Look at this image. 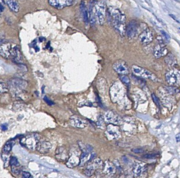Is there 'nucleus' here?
<instances>
[{"label":"nucleus","mask_w":180,"mask_h":178,"mask_svg":"<svg viewBox=\"0 0 180 178\" xmlns=\"http://www.w3.org/2000/svg\"><path fill=\"white\" fill-rule=\"evenodd\" d=\"M161 33L162 34L163 36H164V38L165 39L166 41L169 42L170 40V37L169 36L168 34H167L166 32L164 31L163 30L161 31Z\"/></svg>","instance_id":"obj_33"},{"label":"nucleus","mask_w":180,"mask_h":178,"mask_svg":"<svg viewBox=\"0 0 180 178\" xmlns=\"http://www.w3.org/2000/svg\"><path fill=\"white\" fill-rule=\"evenodd\" d=\"M108 11L114 28L121 36H124L126 33V17L125 15L119 9L114 7H109Z\"/></svg>","instance_id":"obj_1"},{"label":"nucleus","mask_w":180,"mask_h":178,"mask_svg":"<svg viewBox=\"0 0 180 178\" xmlns=\"http://www.w3.org/2000/svg\"><path fill=\"white\" fill-rule=\"evenodd\" d=\"M132 151L135 153L139 154V153H142L143 152H144V151L141 148H135V149H132Z\"/></svg>","instance_id":"obj_36"},{"label":"nucleus","mask_w":180,"mask_h":178,"mask_svg":"<svg viewBox=\"0 0 180 178\" xmlns=\"http://www.w3.org/2000/svg\"><path fill=\"white\" fill-rule=\"evenodd\" d=\"M165 62L170 67H173L177 64L176 58L172 53H167L165 58Z\"/></svg>","instance_id":"obj_23"},{"label":"nucleus","mask_w":180,"mask_h":178,"mask_svg":"<svg viewBox=\"0 0 180 178\" xmlns=\"http://www.w3.org/2000/svg\"><path fill=\"white\" fill-rule=\"evenodd\" d=\"M168 53V50L163 41H160L159 44L154 49V56L157 59L165 56Z\"/></svg>","instance_id":"obj_10"},{"label":"nucleus","mask_w":180,"mask_h":178,"mask_svg":"<svg viewBox=\"0 0 180 178\" xmlns=\"http://www.w3.org/2000/svg\"><path fill=\"white\" fill-rule=\"evenodd\" d=\"M7 4L12 12L17 13L20 10L19 4L16 0H7Z\"/></svg>","instance_id":"obj_25"},{"label":"nucleus","mask_w":180,"mask_h":178,"mask_svg":"<svg viewBox=\"0 0 180 178\" xmlns=\"http://www.w3.org/2000/svg\"><path fill=\"white\" fill-rule=\"evenodd\" d=\"M39 141V135L37 134H32L22 137L20 140V143L23 147L34 151L36 150V145Z\"/></svg>","instance_id":"obj_2"},{"label":"nucleus","mask_w":180,"mask_h":178,"mask_svg":"<svg viewBox=\"0 0 180 178\" xmlns=\"http://www.w3.org/2000/svg\"><path fill=\"white\" fill-rule=\"evenodd\" d=\"M80 10L85 24H88L89 22V15L84 2H82L80 4Z\"/></svg>","instance_id":"obj_26"},{"label":"nucleus","mask_w":180,"mask_h":178,"mask_svg":"<svg viewBox=\"0 0 180 178\" xmlns=\"http://www.w3.org/2000/svg\"><path fill=\"white\" fill-rule=\"evenodd\" d=\"M89 152H82L80 157V166H84L89 160Z\"/></svg>","instance_id":"obj_27"},{"label":"nucleus","mask_w":180,"mask_h":178,"mask_svg":"<svg viewBox=\"0 0 180 178\" xmlns=\"http://www.w3.org/2000/svg\"><path fill=\"white\" fill-rule=\"evenodd\" d=\"M143 157L144 158H146V159H153L155 158L156 155H155V154H146Z\"/></svg>","instance_id":"obj_37"},{"label":"nucleus","mask_w":180,"mask_h":178,"mask_svg":"<svg viewBox=\"0 0 180 178\" xmlns=\"http://www.w3.org/2000/svg\"><path fill=\"white\" fill-rule=\"evenodd\" d=\"M152 98L153 99L154 102L155 103L156 105L160 107V102L159 98L156 96L155 94H152Z\"/></svg>","instance_id":"obj_32"},{"label":"nucleus","mask_w":180,"mask_h":178,"mask_svg":"<svg viewBox=\"0 0 180 178\" xmlns=\"http://www.w3.org/2000/svg\"><path fill=\"white\" fill-rule=\"evenodd\" d=\"M52 145L50 142L47 141H39L37 145L36 150L42 154H46L50 150Z\"/></svg>","instance_id":"obj_20"},{"label":"nucleus","mask_w":180,"mask_h":178,"mask_svg":"<svg viewBox=\"0 0 180 178\" xmlns=\"http://www.w3.org/2000/svg\"><path fill=\"white\" fill-rule=\"evenodd\" d=\"M55 157L58 161L63 162L67 161L69 158V154L65 147H60L56 150Z\"/></svg>","instance_id":"obj_19"},{"label":"nucleus","mask_w":180,"mask_h":178,"mask_svg":"<svg viewBox=\"0 0 180 178\" xmlns=\"http://www.w3.org/2000/svg\"><path fill=\"white\" fill-rule=\"evenodd\" d=\"M121 81L124 82L125 84L128 85L130 84V80L129 78L126 75H121L120 77Z\"/></svg>","instance_id":"obj_31"},{"label":"nucleus","mask_w":180,"mask_h":178,"mask_svg":"<svg viewBox=\"0 0 180 178\" xmlns=\"http://www.w3.org/2000/svg\"><path fill=\"white\" fill-rule=\"evenodd\" d=\"M7 91V87L3 82L0 80V94L4 93Z\"/></svg>","instance_id":"obj_30"},{"label":"nucleus","mask_w":180,"mask_h":178,"mask_svg":"<svg viewBox=\"0 0 180 178\" xmlns=\"http://www.w3.org/2000/svg\"><path fill=\"white\" fill-rule=\"evenodd\" d=\"M106 135L108 139H117L120 137V131L117 126L113 124L109 125L106 131Z\"/></svg>","instance_id":"obj_16"},{"label":"nucleus","mask_w":180,"mask_h":178,"mask_svg":"<svg viewBox=\"0 0 180 178\" xmlns=\"http://www.w3.org/2000/svg\"><path fill=\"white\" fill-rule=\"evenodd\" d=\"M165 90H166L169 93V94H176L179 93V90L176 87H166Z\"/></svg>","instance_id":"obj_29"},{"label":"nucleus","mask_w":180,"mask_h":178,"mask_svg":"<svg viewBox=\"0 0 180 178\" xmlns=\"http://www.w3.org/2000/svg\"><path fill=\"white\" fill-rule=\"evenodd\" d=\"M105 120L107 123L113 125H120L122 122V120L117 114L112 111H108L105 116Z\"/></svg>","instance_id":"obj_13"},{"label":"nucleus","mask_w":180,"mask_h":178,"mask_svg":"<svg viewBox=\"0 0 180 178\" xmlns=\"http://www.w3.org/2000/svg\"><path fill=\"white\" fill-rule=\"evenodd\" d=\"M12 146H13V143L12 142L10 141L7 142L3 149V154H9L12 150Z\"/></svg>","instance_id":"obj_28"},{"label":"nucleus","mask_w":180,"mask_h":178,"mask_svg":"<svg viewBox=\"0 0 180 178\" xmlns=\"http://www.w3.org/2000/svg\"><path fill=\"white\" fill-rule=\"evenodd\" d=\"M44 101H46V103L48 104L49 105H50V106H52V105H53L54 103H53V101H51L50 99L48 98L47 96H44Z\"/></svg>","instance_id":"obj_34"},{"label":"nucleus","mask_w":180,"mask_h":178,"mask_svg":"<svg viewBox=\"0 0 180 178\" xmlns=\"http://www.w3.org/2000/svg\"><path fill=\"white\" fill-rule=\"evenodd\" d=\"M88 162V164L85 170L84 174L88 177L93 176L96 170H100L103 168V162L99 158H95Z\"/></svg>","instance_id":"obj_5"},{"label":"nucleus","mask_w":180,"mask_h":178,"mask_svg":"<svg viewBox=\"0 0 180 178\" xmlns=\"http://www.w3.org/2000/svg\"><path fill=\"white\" fill-rule=\"evenodd\" d=\"M70 122L72 126L79 128H85L88 124L86 120L76 116H71L70 118Z\"/></svg>","instance_id":"obj_18"},{"label":"nucleus","mask_w":180,"mask_h":178,"mask_svg":"<svg viewBox=\"0 0 180 178\" xmlns=\"http://www.w3.org/2000/svg\"><path fill=\"white\" fill-rule=\"evenodd\" d=\"M4 10V7H3V5L0 3V11H3Z\"/></svg>","instance_id":"obj_39"},{"label":"nucleus","mask_w":180,"mask_h":178,"mask_svg":"<svg viewBox=\"0 0 180 178\" xmlns=\"http://www.w3.org/2000/svg\"><path fill=\"white\" fill-rule=\"evenodd\" d=\"M139 40L143 44L147 45L151 43L153 40V34L151 30L147 28L139 36Z\"/></svg>","instance_id":"obj_9"},{"label":"nucleus","mask_w":180,"mask_h":178,"mask_svg":"<svg viewBox=\"0 0 180 178\" xmlns=\"http://www.w3.org/2000/svg\"><path fill=\"white\" fill-rule=\"evenodd\" d=\"M80 157L77 151H73L69 155V158L66 162V166L69 168H73L79 164Z\"/></svg>","instance_id":"obj_14"},{"label":"nucleus","mask_w":180,"mask_h":178,"mask_svg":"<svg viewBox=\"0 0 180 178\" xmlns=\"http://www.w3.org/2000/svg\"><path fill=\"white\" fill-rule=\"evenodd\" d=\"M11 55H12L15 62L17 63H21L22 61V56L19 48L17 46H15L11 48Z\"/></svg>","instance_id":"obj_22"},{"label":"nucleus","mask_w":180,"mask_h":178,"mask_svg":"<svg viewBox=\"0 0 180 178\" xmlns=\"http://www.w3.org/2000/svg\"><path fill=\"white\" fill-rule=\"evenodd\" d=\"M11 47L9 43H3L0 44V55L3 58H9L11 55Z\"/></svg>","instance_id":"obj_21"},{"label":"nucleus","mask_w":180,"mask_h":178,"mask_svg":"<svg viewBox=\"0 0 180 178\" xmlns=\"http://www.w3.org/2000/svg\"><path fill=\"white\" fill-rule=\"evenodd\" d=\"M132 70L133 74L137 76L149 79L153 82H157L158 80V78L156 75L144 68L141 67L137 65H133Z\"/></svg>","instance_id":"obj_3"},{"label":"nucleus","mask_w":180,"mask_h":178,"mask_svg":"<svg viewBox=\"0 0 180 178\" xmlns=\"http://www.w3.org/2000/svg\"><path fill=\"white\" fill-rule=\"evenodd\" d=\"M114 70L119 74L122 75H126L129 73V68L127 63L124 61L119 60L116 61L113 65Z\"/></svg>","instance_id":"obj_8"},{"label":"nucleus","mask_w":180,"mask_h":178,"mask_svg":"<svg viewBox=\"0 0 180 178\" xmlns=\"http://www.w3.org/2000/svg\"><path fill=\"white\" fill-rule=\"evenodd\" d=\"M73 0H48L49 4L51 7L57 9H62L71 5Z\"/></svg>","instance_id":"obj_12"},{"label":"nucleus","mask_w":180,"mask_h":178,"mask_svg":"<svg viewBox=\"0 0 180 178\" xmlns=\"http://www.w3.org/2000/svg\"><path fill=\"white\" fill-rule=\"evenodd\" d=\"M2 128L3 130L4 131V130H7V126H5V125H4L2 126Z\"/></svg>","instance_id":"obj_40"},{"label":"nucleus","mask_w":180,"mask_h":178,"mask_svg":"<svg viewBox=\"0 0 180 178\" xmlns=\"http://www.w3.org/2000/svg\"><path fill=\"white\" fill-rule=\"evenodd\" d=\"M175 138H176V141H177V142H180V134H179H179H178L177 135H176V137H175Z\"/></svg>","instance_id":"obj_38"},{"label":"nucleus","mask_w":180,"mask_h":178,"mask_svg":"<svg viewBox=\"0 0 180 178\" xmlns=\"http://www.w3.org/2000/svg\"><path fill=\"white\" fill-rule=\"evenodd\" d=\"M138 24L135 20L130 21L127 26H126V33L128 38L132 40L135 38L138 34Z\"/></svg>","instance_id":"obj_7"},{"label":"nucleus","mask_w":180,"mask_h":178,"mask_svg":"<svg viewBox=\"0 0 180 178\" xmlns=\"http://www.w3.org/2000/svg\"><path fill=\"white\" fill-rule=\"evenodd\" d=\"M102 170L105 174L109 177H113L116 173L117 169L113 162L109 160H106L103 163Z\"/></svg>","instance_id":"obj_11"},{"label":"nucleus","mask_w":180,"mask_h":178,"mask_svg":"<svg viewBox=\"0 0 180 178\" xmlns=\"http://www.w3.org/2000/svg\"><path fill=\"white\" fill-rule=\"evenodd\" d=\"M10 164L11 166L12 171L13 173L19 174L20 172L19 162L15 157H12L10 160Z\"/></svg>","instance_id":"obj_24"},{"label":"nucleus","mask_w":180,"mask_h":178,"mask_svg":"<svg viewBox=\"0 0 180 178\" xmlns=\"http://www.w3.org/2000/svg\"><path fill=\"white\" fill-rule=\"evenodd\" d=\"M146 164L141 162H138L135 163L133 168V173L136 177L142 176L145 172H146Z\"/></svg>","instance_id":"obj_17"},{"label":"nucleus","mask_w":180,"mask_h":178,"mask_svg":"<svg viewBox=\"0 0 180 178\" xmlns=\"http://www.w3.org/2000/svg\"><path fill=\"white\" fill-rule=\"evenodd\" d=\"M94 11L95 16L97 17L99 23L103 25L105 22L106 15V4L103 1H99L94 5Z\"/></svg>","instance_id":"obj_4"},{"label":"nucleus","mask_w":180,"mask_h":178,"mask_svg":"<svg viewBox=\"0 0 180 178\" xmlns=\"http://www.w3.org/2000/svg\"><path fill=\"white\" fill-rule=\"evenodd\" d=\"M22 178H33L32 177L31 174L28 172H23L22 173Z\"/></svg>","instance_id":"obj_35"},{"label":"nucleus","mask_w":180,"mask_h":178,"mask_svg":"<svg viewBox=\"0 0 180 178\" xmlns=\"http://www.w3.org/2000/svg\"><path fill=\"white\" fill-rule=\"evenodd\" d=\"M165 79L167 82L172 86H179L180 83V71L172 68L166 73Z\"/></svg>","instance_id":"obj_6"},{"label":"nucleus","mask_w":180,"mask_h":178,"mask_svg":"<svg viewBox=\"0 0 180 178\" xmlns=\"http://www.w3.org/2000/svg\"><path fill=\"white\" fill-rule=\"evenodd\" d=\"M9 85L13 88L24 89L28 86V82L26 80L19 78H12L9 82Z\"/></svg>","instance_id":"obj_15"}]
</instances>
